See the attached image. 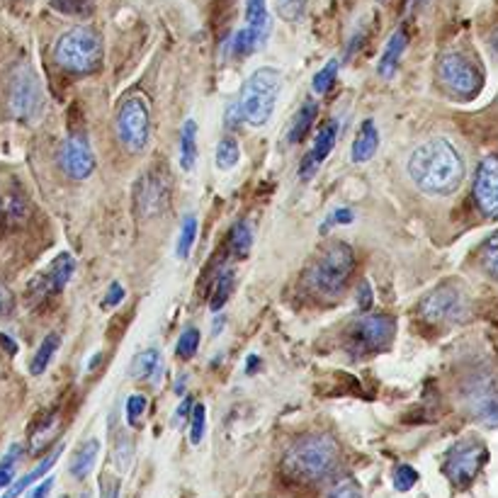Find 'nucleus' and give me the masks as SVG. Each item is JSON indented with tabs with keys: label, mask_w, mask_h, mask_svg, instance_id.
Instances as JSON below:
<instances>
[{
	"label": "nucleus",
	"mask_w": 498,
	"mask_h": 498,
	"mask_svg": "<svg viewBox=\"0 0 498 498\" xmlns=\"http://www.w3.org/2000/svg\"><path fill=\"white\" fill-rule=\"evenodd\" d=\"M408 176L421 193L447 197L464 180V161L447 138H428L408 158Z\"/></svg>",
	"instance_id": "f257e3e1"
},
{
	"label": "nucleus",
	"mask_w": 498,
	"mask_h": 498,
	"mask_svg": "<svg viewBox=\"0 0 498 498\" xmlns=\"http://www.w3.org/2000/svg\"><path fill=\"white\" fill-rule=\"evenodd\" d=\"M341 462V447L328 433H309L289 445L282 470L299 484H314L326 479Z\"/></svg>",
	"instance_id": "f03ea898"
},
{
	"label": "nucleus",
	"mask_w": 498,
	"mask_h": 498,
	"mask_svg": "<svg viewBox=\"0 0 498 498\" xmlns=\"http://www.w3.org/2000/svg\"><path fill=\"white\" fill-rule=\"evenodd\" d=\"M282 88V74L277 68H258L243 85L239 102L241 122L250 127H263L275 112L277 98Z\"/></svg>",
	"instance_id": "7ed1b4c3"
},
{
	"label": "nucleus",
	"mask_w": 498,
	"mask_h": 498,
	"mask_svg": "<svg viewBox=\"0 0 498 498\" xmlns=\"http://www.w3.org/2000/svg\"><path fill=\"white\" fill-rule=\"evenodd\" d=\"M56 64L68 74H92L102 64V39L91 28H74L56 39Z\"/></svg>",
	"instance_id": "20e7f679"
},
{
	"label": "nucleus",
	"mask_w": 498,
	"mask_h": 498,
	"mask_svg": "<svg viewBox=\"0 0 498 498\" xmlns=\"http://www.w3.org/2000/svg\"><path fill=\"white\" fill-rule=\"evenodd\" d=\"M352 270H355V253L348 243L336 241L316 258L312 273H309V280H312V287L319 295L326 296V299H336V296L343 295Z\"/></svg>",
	"instance_id": "39448f33"
},
{
	"label": "nucleus",
	"mask_w": 498,
	"mask_h": 498,
	"mask_svg": "<svg viewBox=\"0 0 498 498\" xmlns=\"http://www.w3.org/2000/svg\"><path fill=\"white\" fill-rule=\"evenodd\" d=\"M394 336H397V321L391 316L369 314L345 326L343 343H345V351L352 352L355 358H365L372 352L387 351Z\"/></svg>",
	"instance_id": "423d86ee"
},
{
	"label": "nucleus",
	"mask_w": 498,
	"mask_h": 498,
	"mask_svg": "<svg viewBox=\"0 0 498 498\" xmlns=\"http://www.w3.org/2000/svg\"><path fill=\"white\" fill-rule=\"evenodd\" d=\"M8 110L22 122L37 120L44 110V91L32 64L22 61L12 68L8 83Z\"/></svg>",
	"instance_id": "0eeeda50"
},
{
	"label": "nucleus",
	"mask_w": 498,
	"mask_h": 498,
	"mask_svg": "<svg viewBox=\"0 0 498 498\" xmlns=\"http://www.w3.org/2000/svg\"><path fill=\"white\" fill-rule=\"evenodd\" d=\"M489 460V450L486 445L477 440V438H464L460 443H455L447 455H445L443 471L450 479L453 486L457 489H467L471 481L477 479L481 467Z\"/></svg>",
	"instance_id": "6e6552de"
},
{
	"label": "nucleus",
	"mask_w": 498,
	"mask_h": 498,
	"mask_svg": "<svg viewBox=\"0 0 498 498\" xmlns=\"http://www.w3.org/2000/svg\"><path fill=\"white\" fill-rule=\"evenodd\" d=\"M438 78L457 98H474L484 85L481 68L467 54L447 51L438 61Z\"/></svg>",
	"instance_id": "1a4fd4ad"
},
{
	"label": "nucleus",
	"mask_w": 498,
	"mask_h": 498,
	"mask_svg": "<svg viewBox=\"0 0 498 498\" xmlns=\"http://www.w3.org/2000/svg\"><path fill=\"white\" fill-rule=\"evenodd\" d=\"M148 127H151V120H148L146 100L138 95H127L117 110V137L122 146L131 154L144 151L148 141Z\"/></svg>",
	"instance_id": "9d476101"
},
{
	"label": "nucleus",
	"mask_w": 498,
	"mask_h": 498,
	"mask_svg": "<svg viewBox=\"0 0 498 498\" xmlns=\"http://www.w3.org/2000/svg\"><path fill=\"white\" fill-rule=\"evenodd\" d=\"M467 296L460 287L440 285L421 299V316L428 323H457L467 316Z\"/></svg>",
	"instance_id": "9b49d317"
},
{
	"label": "nucleus",
	"mask_w": 498,
	"mask_h": 498,
	"mask_svg": "<svg viewBox=\"0 0 498 498\" xmlns=\"http://www.w3.org/2000/svg\"><path fill=\"white\" fill-rule=\"evenodd\" d=\"M170 202V185L166 176L158 170H148L146 176H141L134 190V204H137L138 217L144 219H154L168 209Z\"/></svg>",
	"instance_id": "f8f14e48"
},
{
	"label": "nucleus",
	"mask_w": 498,
	"mask_h": 498,
	"mask_svg": "<svg viewBox=\"0 0 498 498\" xmlns=\"http://www.w3.org/2000/svg\"><path fill=\"white\" fill-rule=\"evenodd\" d=\"M474 200L486 219H498V156L481 158L477 166Z\"/></svg>",
	"instance_id": "ddd939ff"
},
{
	"label": "nucleus",
	"mask_w": 498,
	"mask_h": 498,
	"mask_svg": "<svg viewBox=\"0 0 498 498\" xmlns=\"http://www.w3.org/2000/svg\"><path fill=\"white\" fill-rule=\"evenodd\" d=\"M59 163H61V170L66 176L74 178V180L91 178L92 170H95V156H92L88 138L83 134H71L66 138L61 154H59Z\"/></svg>",
	"instance_id": "4468645a"
},
{
	"label": "nucleus",
	"mask_w": 498,
	"mask_h": 498,
	"mask_svg": "<svg viewBox=\"0 0 498 498\" xmlns=\"http://www.w3.org/2000/svg\"><path fill=\"white\" fill-rule=\"evenodd\" d=\"M467 407L479 423L498 428V387L489 377L471 382L467 391Z\"/></svg>",
	"instance_id": "2eb2a0df"
},
{
	"label": "nucleus",
	"mask_w": 498,
	"mask_h": 498,
	"mask_svg": "<svg viewBox=\"0 0 498 498\" xmlns=\"http://www.w3.org/2000/svg\"><path fill=\"white\" fill-rule=\"evenodd\" d=\"M74 273H75L74 256H71V253H59V256L49 263V268L29 282V292H32L35 296L59 295V292L68 285V280L74 277Z\"/></svg>",
	"instance_id": "dca6fc26"
},
{
	"label": "nucleus",
	"mask_w": 498,
	"mask_h": 498,
	"mask_svg": "<svg viewBox=\"0 0 498 498\" xmlns=\"http://www.w3.org/2000/svg\"><path fill=\"white\" fill-rule=\"evenodd\" d=\"M336 141H338V120H328L321 127V131L316 134L314 144L306 151L304 161L299 166V178L302 180H312L316 176V170L321 168L323 161L331 156Z\"/></svg>",
	"instance_id": "f3484780"
},
{
	"label": "nucleus",
	"mask_w": 498,
	"mask_h": 498,
	"mask_svg": "<svg viewBox=\"0 0 498 498\" xmlns=\"http://www.w3.org/2000/svg\"><path fill=\"white\" fill-rule=\"evenodd\" d=\"M407 44H408V37H407V29L399 28L391 37H389L387 46H384V54L379 59L377 64V74L389 81L391 75L397 74L399 64H401V59H404V51H407Z\"/></svg>",
	"instance_id": "a211bd4d"
},
{
	"label": "nucleus",
	"mask_w": 498,
	"mask_h": 498,
	"mask_svg": "<svg viewBox=\"0 0 498 498\" xmlns=\"http://www.w3.org/2000/svg\"><path fill=\"white\" fill-rule=\"evenodd\" d=\"M377 148H379L377 127H375V122L372 120H365L360 124L358 137H355V141H352V148H351L352 163H368L369 158L377 154Z\"/></svg>",
	"instance_id": "6ab92c4d"
},
{
	"label": "nucleus",
	"mask_w": 498,
	"mask_h": 498,
	"mask_svg": "<svg viewBox=\"0 0 498 498\" xmlns=\"http://www.w3.org/2000/svg\"><path fill=\"white\" fill-rule=\"evenodd\" d=\"M246 28L256 35L260 46L268 42L270 12L265 0H246Z\"/></svg>",
	"instance_id": "aec40b11"
},
{
	"label": "nucleus",
	"mask_w": 498,
	"mask_h": 498,
	"mask_svg": "<svg viewBox=\"0 0 498 498\" xmlns=\"http://www.w3.org/2000/svg\"><path fill=\"white\" fill-rule=\"evenodd\" d=\"M316 112H319V105H316V100H304L302 102V107H299V112L295 115V120H292V127H289V131H287V144H302L306 138V134H309V130H312V124H314L316 120Z\"/></svg>",
	"instance_id": "412c9836"
},
{
	"label": "nucleus",
	"mask_w": 498,
	"mask_h": 498,
	"mask_svg": "<svg viewBox=\"0 0 498 498\" xmlns=\"http://www.w3.org/2000/svg\"><path fill=\"white\" fill-rule=\"evenodd\" d=\"M61 450H64V447H56L54 453L49 455V457H46V460L39 462L37 467H35V470L29 471V474H25V477H22V479L15 481V484H12V486H10V489H8V494H5V496H0V498H18L20 494H25V491H28L29 486H32V484H35V481L42 479V477H44L46 471H49V470H51V467H54L56 460H59V457H61Z\"/></svg>",
	"instance_id": "4be33fe9"
},
{
	"label": "nucleus",
	"mask_w": 498,
	"mask_h": 498,
	"mask_svg": "<svg viewBox=\"0 0 498 498\" xmlns=\"http://www.w3.org/2000/svg\"><path fill=\"white\" fill-rule=\"evenodd\" d=\"M59 345H61V336H59V333H49L44 341H42V345H39L37 352H35V358H32V362H29V372H32L35 377L44 375L46 368H49L51 360H54Z\"/></svg>",
	"instance_id": "5701e85b"
},
{
	"label": "nucleus",
	"mask_w": 498,
	"mask_h": 498,
	"mask_svg": "<svg viewBox=\"0 0 498 498\" xmlns=\"http://www.w3.org/2000/svg\"><path fill=\"white\" fill-rule=\"evenodd\" d=\"M98 453H100V443L98 440H85L78 453L74 455V462H71V474L75 479H85L92 471V464L98 460Z\"/></svg>",
	"instance_id": "b1692460"
},
{
	"label": "nucleus",
	"mask_w": 498,
	"mask_h": 498,
	"mask_svg": "<svg viewBox=\"0 0 498 498\" xmlns=\"http://www.w3.org/2000/svg\"><path fill=\"white\" fill-rule=\"evenodd\" d=\"M180 166H183V170H193L197 166V124H194V120H187L183 124V134H180Z\"/></svg>",
	"instance_id": "393cba45"
},
{
	"label": "nucleus",
	"mask_w": 498,
	"mask_h": 498,
	"mask_svg": "<svg viewBox=\"0 0 498 498\" xmlns=\"http://www.w3.org/2000/svg\"><path fill=\"white\" fill-rule=\"evenodd\" d=\"M158 369H161V352L156 348H148L131 360L130 375L131 379H151L156 377Z\"/></svg>",
	"instance_id": "a878e982"
},
{
	"label": "nucleus",
	"mask_w": 498,
	"mask_h": 498,
	"mask_svg": "<svg viewBox=\"0 0 498 498\" xmlns=\"http://www.w3.org/2000/svg\"><path fill=\"white\" fill-rule=\"evenodd\" d=\"M28 202L20 194H5L0 197V219L5 224H22L28 219Z\"/></svg>",
	"instance_id": "bb28decb"
},
{
	"label": "nucleus",
	"mask_w": 498,
	"mask_h": 498,
	"mask_svg": "<svg viewBox=\"0 0 498 498\" xmlns=\"http://www.w3.org/2000/svg\"><path fill=\"white\" fill-rule=\"evenodd\" d=\"M241 158V146L233 134H226V137L219 138L217 144V168L219 170H231V168L239 163Z\"/></svg>",
	"instance_id": "cd10ccee"
},
{
	"label": "nucleus",
	"mask_w": 498,
	"mask_h": 498,
	"mask_svg": "<svg viewBox=\"0 0 498 498\" xmlns=\"http://www.w3.org/2000/svg\"><path fill=\"white\" fill-rule=\"evenodd\" d=\"M49 5L66 18H91L95 12V0H49Z\"/></svg>",
	"instance_id": "c85d7f7f"
},
{
	"label": "nucleus",
	"mask_w": 498,
	"mask_h": 498,
	"mask_svg": "<svg viewBox=\"0 0 498 498\" xmlns=\"http://www.w3.org/2000/svg\"><path fill=\"white\" fill-rule=\"evenodd\" d=\"M250 246H253V229L246 219H241L231 229V249L239 258H246L250 253Z\"/></svg>",
	"instance_id": "c756f323"
},
{
	"label": "nucleus",
	"mask_w": 498,
	"mask_h": 498,
	"mask_svg": "<svg viewBox=\"0 0 498 498\" xmlns=\"http://www.w3.org/2000/svg\"><path fill=\"white\" fill-rule=\"evenodd\" d=\"M479 263L486 275L498 280V231L496 233H491L489 239L481 243Z\"/></svg>",
	"instance_id": "7c9ffc66"
},
{
	"label": "nucleus",
	"mask_w": 498,
	"mask_h": 498,
	"mask_svg": "<svg viewBox=\"0 0 498 498\" xmlns=\"http://www.w3.org/2000/svg\"><path fill=\"white\" fill-rule=\"evenodd\" d=\"M194 239H197V217H194V214H187L183 219V226H180V236H178V258L185 260L190 256Z\"/></svg>",
	"instance_id": "2f4dec72"
},
{
	"label": "nucleus",
	"mask_w": 498,
	"mask_h": 498,
	"mask_svg": "<svg viewBox=\"0 0 498 498\" xmlns=\"http://www.w3.org/2000/svg\"><path fill=\"white\" fill-rule=\"evenodd\" d=\"M231 292H233V273H222L214 282L212 299H209V309L212 312H222L224 304L229 302Z\"/></svg>",
	"instance_id": "473e14b6"
},
{
	"label": "nucleus",
	"mask_w": 498,
	"mask_h": 498,
	"mask_svg": "<svg viewBox=\"0 0 498 498\" xmlns=\"http://www.w3.org/2000/svg\"><path fill=\"white\" fill-rule=\"evenodd\" d=\"M197 348H200V331L190 326V328H185L180 333V338H178V345H176V352L180 360H193L194 355H197Z\"/></svg>",
	"instance_id": "72a5a7b5"
},
{
	"label": "nucleus",
	"mask_w": 498,
	"mask_h": 498,
	"mask_svg": "<svg viewBox=\"0 0 498 498\" xmlns=\"http://www.w3.org/2000/svg\"><path fill=\"white\" fill-rule=\"evenodd\" d=\"M20 455H22V447H20V445H12L8 450V455L0 460V489H3V486H10L12 479H15V467H18Z\"/></svg>",
	"instance_id": "f704fd0d"
},
{
	"label": "nucleus",
	"mask_w": 498,
	"mask_h": 498,
	"mask_svg": "<svg viewBox=\"0 0 498 498\" xmlns=\"http://www.w3.org/2000/svg\"><path fill=\"white\" fill-rule=\"evenodd\" d=\"M231 46H233V54L241 56V59H243V56L253 54L256 49H260L258 39H256V35H253L249 28L239 29V32L233 35V42H231Z\"/></svg>",
	"instance_id": "c9c22d12"
},
{
	"label": "nucleus",
	"mask_w": 498,
	"mask_h": 498,
	"mask_svg": "<svg viewBox=\"0 0 498 498\" xmlns=\"http://www.w3.org/2000/svg\"><path fill=\"white\" fill-rule=\"evenodd\" d=\"M338 68H341V64H338L336 59H331L328 64L323 66L321 71L314 75V91L316 92L331 91L333 83H336V78H338Z\"/></svg>",
	"instance_id": "e433bc0d"
},
{
	"label": "nucleus",
	"mask_w": 498,
	"mask_h": 498,
	"mask_svg": "<svg viewBox=\"0 0 498 498\" xmlns=\"http://www.w3.org/2000/svg\"><path fill=\"white\" fill-rule=\"evenodd\" d=\"M391 481H394V489L397 491H411L418 481V471L411 467V464H399L394 474H391Z\"/></svg>",
	"instance_id": "4c0bfd02"
},
{
	"label": "nucleus",
	"mask_w": 498,
	"mask_h": 498,
	"mask_svg": "<svg viewBox=\"0 0 498 498\" xmlns=\"http://www.w3.org/2000/svg\"><path fill=\"white\" fill-rule=\"evenodd\" d=\"M204 423H207V411L202 404H194L193 418H190V443L200 445L204 438Z\"/></svg>",
	"instance_id": "58836bf2"
},
{
	"label": "nucleus",
	"mask_w": 498,
	"mask_h": 498,
	"mask_svg": "<svg viewBox=\"0 0 498 498\" xmlns=\"http://www.w3.org/2000/svg\"><path fill=\"white\" fill-rule=\"evenodd\" d=\"M326 498H362L360 484L352 479V477H345L338 484H333V489L328 491Z\"/></svg>",
	"instance_id": "ea45409f"
},
{
	"label": "nucleus",
	"mask_w": 498,
	"mask_h": 498,
	"mask_svg": "<svg viewBox=\"0 0 498 498\" xmlns=\"http://www.w3.org/2000/svg\"><path fill=\"white\" fill-rule=\"evenodd\" d=\"M146 411V397L144 394H131L127 399V423L138 425L141 423V415Z\"/></svg>",
	"instance_id": "a19ab883"
},
{
	"label": "nucleus",
	"mask_w": 498,
	"mask_h": 498,
	"mask_svg": "<svg viewBox=\"0 0 498 498\" xmlns=\"http://www.w3.org/2000/svg\"><path fill=\"white\" fill-rule=\"evenodd\" d=\"M352 219H355L352 209H348V207H338V209H333V212L328 214V219L321 224V233H326V231L331 229V226H336V224H351Z\"/></svg>",
	"instance_id": "79ce46f5"
},
{
	"label": "nucleus",
	"mask_w": 498,
	"mask_h": 498,
	"mask_svg": "<svg viewBox=\"0 0 498 498\" xmlns=\"http://www.w3.org/2000/svg\"><path fill=\"white\" fill-rule=\"evenodd\" d=\"M277 10L285 20H296L304 10V0H277Z\"/></svg>",
	"instance_id": "37998d69"
},
{
	"label": "nucleus",
	"mask_w": 498,
	"mask_h": 498,
	"mask_svg": "<svg viewBox=\"0 0 498 498\" xmlns=\"http://www.w3.org/2000/svg\"><path fill=\"white\" fill-rule=\"evenodd\" d=\"M122 302H124V287H122L120 282H112L107 295L102 299V306H105V309H112V306H120Z\"/></svg>",
	"instance_id": "c03bdc74"
},
{
	"label": "nucleus",
	"mask_w": 498,
	"mask_h": 498,
	"mask_svg": "<svg viewBox=\"0 0 498 498\" xmlns=\"http://www.w3.org/2000/svg\"><path fill=\"white\" fill-rule=\"evenodd\" d=\"M12 309H15V299H12V292H10L8 287L0 282V319H5V316L12 314Z\"/></svg>",
	"instance_id": "a18cd8bd"
},
{
	"label": "nucleus",
	"mask_w": 498,
	"mask_h": 498,
	"mask_svg": "<svg viewBox=\"0 0 498 498\" xmlns=\"http://www.w3.org/2000/svg\"><path fill=\"white\" fill-rule=\"evenodd\" d=\"M51 489H54V479H51V477H46V479L42 481V484H37L35 489L29 491L28 498H46V496H49V491H51Z\"/></svg>",
	"instance_id": "49530a36"
},
{
	"label": "nucleus",
	"mask_w": 498,
	"mask_h": 498,
	"mask_svg": "<svg viewBox=\"0 0 498 498\" xmlns=\"http://www.w3.org/2000/svg\"><path fill=\"white\" fill-rule=\"evenodd\" d=\"M117 496H120V484H117V481L105 479V484H102V498H117Z\"/></svg>",
	"instance_id": "de8ad7c7"
},
{
	"label": "nucleus",
	"mask_w": 498,
	"mask_h": 498,
	"mask_svg": "<svg viewBox=\"0 0 498 498\" xmlns=\"http://www.w3.org/2000/svg\"><path fill=\"white\" fill-rule=\"evenodd\" d=\"M239 122H241L239 102H233V105H231L229 110H226V127H229V130H233V127H236Z\"/></svg>",
	"instance_id": "09e8293b"
},
{
	"label": "nucleus",
	"mask_w": 498,
	"mask_h": 498,
	"mask_svg": "<svg viewBox=\"0 0 498 498\" xmlns=\"http://www.w3.org/2000/svg\"><path fill=\"white\" fill-rule=\"evenodd\" d=\"M358 299H360V306H362V309H369V304H372V292H369V285H368V282H362V285H360V292H358Z\"/></svg>",
	"instance_id": "8fccbe9b"
},
{
	"label": "nucleus",
	"mask_w": 498,
	"mask_h": 498,
	"mask_svg": "<svg viewBox=\"0 0 498 498\" xmlns=\"http://www.w3.org/2000/svg\"><path fill=\"white\" fill-rule=\"evenodd\" d=\"M258 362H260L258 355H250L249 360H246V372H249V375H253V372L258 369Z\"/></svg>",
	"instance_id": "3c124183"
},
{
	"label": "nucleus",
	"mask_w": 498,
	"mask_h": 498,
	"mask_svg": "<svg viewBox=\"0 0 498 498\" xmlns=\"http://www.w3.org/2000/svg\"><path fill=\"white\" fill-rule=\"evenodd\" d=\"M491 46L496 49V54H498V28L494 29V35H491Z\"/></svg>",
	"instance_id": "603ef678"
},
{
	"label": "nucleus",
	"mask_w": 498,
	"mask_h": 498,
	"mask_svg": "<svg viewBox=\"0 0 498 498\" xmlns=\"http://www.w3.org/2000/svg\"><path fill=\"white\" fill-rule=\"evenodd\" d=\"M81 498H91V496H81Z\"/></svg>",
	"instance_id": "864d4df0"
},
{
	"label": "nucleus",
	"mask_w": 498,
	"mask_h": 498,
	"mask_svg": "<svg viewBox=\"0 0 498 498\" xmlns=\"http://www.w3.org/2000/svg\"><path fill=\"white\" fill-rule=\"evenodd\" d=\"M61 498H66V496H61Z\"/></svg>",
	"instance_id": "5fc2aeb1"
}]
</instances>
